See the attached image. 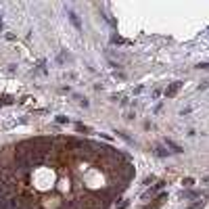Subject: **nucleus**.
Listing matches in <instances>:
<instances>
[{
  "label": "nucleus",
  "mask_w": 209,
  "mask_h": 209,
  "mask_svg": "<svg viewBox=\"0 0 209 209\" xmlns=\"http://www.w3.org/2000/svg\"><path fill=\"white\" fill-rule=\"evenodd\" d=\"M180 88H182V82H174V84H172V86H169V88H167V90H165V96H167V98L176 96Z\"/></svg>",
  "instance_id": "f257e3e1"
},
{
  "label": "nucleus",
  "mask_w": 209,
  "mask_h": 209,
  "mask_svg": "<svg viewBox=\"0 0 209 209\" xmlns=\"http://www.w3.org/2000/svg\"><path fill=\"white\" fill-rule=\"evenodd\" d=\"M165 146H169V148H172L174 153H182V151H184V148H182L180 144H176V142H174L172 138H165Z\"/></svg>",
  "instance_id": "f03ea898"
},
{
  "label": "nucleus",
  "mask_w": 209,
  "mask_h": 209,
  "mask_svg": "<svg viewBox=\"0 0 209 209\" xmlns=\"http://www.w3.org/2000/svg\"><path fill=\"white\" fill-rule=\"evenodd\" d=\"M69 19H71V23H73V25H75V27H80V21H77L75 13H71V11H69Z\"/></svg>",
  "instance_id": "7ed1b4c3"
},
{
  "label": "nucleus",
  "mask_w": 209,
  "mask_h": 209,
  "mask_svg": "<svg viewBox=\"0 0 209 209\" xmlns=\"http://www.w3.org/2000/svg\"><path fill=\"white\" fill-rule=\"evenodd\" d=\"M155 153L159 155V157H165V155H167V151L163 148V146H157V148H155Z\"/></svg>",
  "instance_id": "20e7f679"
},
{
  "label": "nucleus",
  "mask_w": 209,
  "mask_h": 209,
  "mask_svg": "<svg viewBox=\"0 0 209 209\" xmlns=\"http://www.w3.org/2000/svg\"><path fill=\"white\" fill-rule=\"evenodd\" d=\"M11 103H13V98L11 96H2L0 98V104H11Z\"/></svg>",
  "instance_id": "39448f33"
},
{
  "label": "nucleus",
  "mask_w": 209,
  "mask_h": 209,
  "mask_svg": "<svg viewBox=\"0 0 209 209\" xmlns=\"http://www.w3.org/2000/svg\"><path fill=\"white\" fill-rule=\"evenodd\" d=\"M182 184H184V186H192V184H195V180H192V178H186V180H182Z\"/></svg>",
  "instance_id": "423d86ee"
},
{
  "label": "nucleus",
  "mask_w": 209,
  "mask_h": 209,
  "mask_svg": "<svg viewBox=\"0 0 209 209\" xmlns=\"http://www.w3.org/2000/svg\"><path fill=\"white\" fill-rule=\"evenodd\" d=\"M56 121H59V124H67V121H69V119L65 117V115H59V117H56Z\"/></svg>",
  "instance_id": "0eeeda50"
},
{
  "label": "nucleus",
  "mask_w": 209,
  "mask_h": 209,
  "mask_svg": "<svg viewBox=\"0 0 209 209\" xmlns=\"http://www.w3.org/2000/svg\"><path fill=\"white\" fill-rule=\"evenodd\" d=\"M197 67H199V69H209V63H199Z\"/></svg>",
  "instance_id": "6e6552de"
}]
</instances>
